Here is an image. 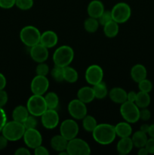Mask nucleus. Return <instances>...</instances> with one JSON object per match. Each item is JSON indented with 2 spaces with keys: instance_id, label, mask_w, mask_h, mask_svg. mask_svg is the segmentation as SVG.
<instances>
[{
  "instance_id": "30",
  "label": "nucleus",
  "mask_w": 154,
  "mask_h": 155,
  "mask_svg": "<svg viewBox=\"0 0 154 155\" xmlns=\"http://www.w3.org/2000/svg\"><path fill=\"white\" fill-rule=\"evenodd\" d=\"M48 109H56L59 104V98L55 92H48L44 97Z\"/></svg>"
},
{
  "instance_id": "38",
  "label": "nucleus",
  "mask_w": 154,
  "mask_h": 155,
  "mask_svg": "<svg viewBox=\"0 0 154 155\" xmlns=\"http://www.w3.org/2000/svg\"><path fill=\"white\" fill-rule=\"evenodd\" d=\"M36 72L37 75L40 76H45L46 77L47 74L49 72V68H48V65L46 64H45L44 62L42 63H39V64L37 65L36 68Z\"/></svg>"
},
{
  "instance_id": "26",
  "label": "nucleus",
  "mask_w": 154,
  "mask_h": 155,
  "mask_svg": "<svg viewBox=\"0 0 154 155\" xmlns=\"http://www.w3.org/2000/svg\"><path fill=\"white\" fill-rule=\"evenodd\" d=\"M150 101L151 98L149 93L140 91V92L137 93V96H136L134 103L137 104V106L139 108L141 109L147 107L149 105V104H150Z\"/></svg>"
},
{
  "instance_id": "40",
  "label": "nucleus",
  "mask_w": 154,
  "mask_h": 155,
  "mask_svg": "<svg viewBox=\"0 0 154 155\" xmlns=\"http://www.w3.org/2000/svg\"><path fill=\"white\" fill-rule=\"evenodd\" d=\"M151 117V113L149 110H148L147 107L145 108H141L140 110V119L143 121H147L150 119Z\"/></svg>"
},
{
  "instance_id": "15",
  "label": "nucleus",
  "mask_w": 154,
  "mask_h": 155,
  "mask_svg": "<svg viewBox=\"0 0 154 155\" xmlns=\"http://www.w3.org/2000/svg\"><path fill=\"white\" fill-rule=\"evenodd\" d=\"M30 54L34 61L37 63H42L48 59V48L45 47L43 45L38 43L31 47Z\"/></svg>"
},
{
  "instance_id": "14",
  "label": "nucleus",
  "mask_w": 154,
  "mask_h": 155,
  "mask_svg": "<svg viewBox=\"0 0 154 155\" xmlns=\"http://www.w3.org/2000/svg\"><path fill=\"white\" fill-rule=\"evenodd\" d=\"M42 124L45 128L52 130L59 124V115L55 109H47L41 116Z\"/></svg>"
},
{
  "instance_id": "24",
  "label": "nucleus",
  "mask_w": 154,
  "mask_h": 155,
  "mask_svg": "<svg viewBox=\"0 0 154 155\" xmlns=\"http://www.w3.org/2000/svg\"><path fill=\"white\" fill-rule=\"evenodd\" d=\"M29 114H30V113H29L27 107L19 105L17 106L14 109L13 112H12V118H13L14 120L23 124L27 118V117L29 116Z\"/></svg>"
},
{
  "instance_id": "23",
  "label": "nucleus",
  "mask_w": 154,
  "mask_h": 155,
  "mask_svg": "<svg viewBox=\"0 0 154 155\" xmlns=\"http://www.w3.org/2000/svg\"><path fill=\"white\" fill-rule=\"evenodd\" d=\"M115 130L116 136L120 138L130 137L132 133V128L128 122H121L117 124L115 126Z\"/></svg>"
},
{
  "instance_id": "11",
  "label": "nucleus",
  "mask_w": 154,
  "mask_h": 155,
  "mask_svg": "<svg viewBox=\"0 0 154 155\" xmlns=\"http://www.w3.org/2000/svg\"><path fill=\"white\" fill-rule=\"evenodd\" d=\"M85 80L90 85L95 86L103 81L104 71L98 64H92L87 68L85 71Z\"/></svg>"
},
{
  "instance_id": "47",
  "label": "nucleus",
  "mask_w": 154,
  "mask_h": 155,
  "mask_svg": "<svg viewBox=\"0 0 154 155\" xmlns=\"http://www.w3.org/2000/svg\"><path fill=\"white\" fill-rule=\"evenodd\" d=\"M136 96H137V93L134 91L129 92L127 94V101H131V102H134L136 99Z\"/></svg>"
},
{
  "instance_id": "34",
  "label": "nucleus",
  "mask_w": 154,
  "mask_h": 155,
  "mask_svg": "<svg viewBox=\"0 0 154 155\" xmlns=\"http://www.w3.org/2000/svg\"><path fill=\"white\" fill-rule=\"evenodd\" d=\"M138 83V88L140 91L144 92H150L152 89V83L150 80H147L146 78L143 79L141 81H140Z\"/></svg>"
},
{
  "instance_id": "51",
  "label": "nucleus",
  "mask_w": 154,
  "mask_h": 155,
  "mask_svg": "<svg viewBox=\"0 0 154 155\" xmlns=\"http://www.w3.org/2000/svg\"><path fill=\"white\" fill-rule=\"evenodd\" d=\"M149 128V125H148V124H143V125H141V127H140V130H141L142 132H143V133L147 134Z\"/></svg>"
},
{
  "instance_id": "6",
  "label": "nucleus",
  "mask_w": 154,
  "mask_h": 155,
  "mask_svg": "<svg viewBox=\"0 0 154 155\" xmlns=\"http://www.w3.org/2000/svg\"><path fill=\"white\" fill-rule=\"evenodd\" d=\"M41 33L39 30L33 26H26L20 33V38L23 43L31 48L33 45L39 43Z\"/></svg>"
},
{
  "instance_id": "46",
  "label": "nucleus",
  "mask_w": 154,
  "mask_h": 155,
  "mask_svg": "<svg viewBox=\"0 0 154 155\" xmlns=\"http://www.w3.org/2000/svg\"><path fill=\"white\" fill-rule=\"evenodd\" d=\"M8 140L4 136H0V151L5 149L8 145Z\"/></svg>"
},
{
  "instance_id": "2",
  "label": "nucleus",
  "mask_w": 154,
  "mask_h": 155,
  "mask_svg": "<svg viewBox=\"0 0 154 155\" xmlns=\"http://www.w3.org/2000/svg\"><path fill=\"white\" fill-rule=\"evenodd\" d=\"M25 131L26 128L22 123L13 120L12 121L6 123L2 130V133L8 141L15 142L23 138Z\"/></svg>"
},
{
  "instance_id": "8",
  "label": "nucleus",
  "mask_w": 154,
  "mask_h": 155,
  "mask_svg": "<svg viewBox=\"0 0 154 155\" xmlns=\"http://www.w3.org/2000/svg\"><path fill=\"white\" fill-rule=\"evenodd\" d=\"M66 151L69 155H88L91 148L85 141L75 137L68 141Z\"/></svg>"
},
{
  "instance_id": "3",
  "label": "nucleus",
  "mask_w": 154,
  "mask_h": 155,
  "mask_svg": "<svg viewBox=\"0 0 154 155\" xmlns=\"http://www.w3.org/2000/svg\"><path fill=\"white\" fill-rule=\"evenodd\" d=\"M74 58L73 49L69 45H61L55 50L53 54L54 65L65 68L69 66Z\"/></svg>"
},
{
  "instance_id": "45",
  "label": "nucleus",
  "mask_w": 154,
  "mask_h": 155,
  "mask_svg": "<svg viewBox=\"0 0 154 155\" xmlns=\"http://www.w3.org/2000/svg\"><path fill=\"white\" fill-rule=\"evenodd\" d=\"M15 155H30V151L26 148H20L14 152Z\"/></svg>"
},
{
  "instance_id": "10",
  "label": "nucleus",
  "mask_w": 154,
  "mask_h": 155,
  "mask_svg": "<svg viewBox=\"0 0 154 155\" xmlns=\"http://www.w3.org/2000/svg\"><path fill=\"white\" fill-rule=\"evenodd\" d=\"M68 111L70 116L75 120H82L87 115L85 104L79 99H73L68 104Z\"/></svg>"
},
{
  "instance_id": "42",
  "label": "nucleus",
  "mask_w": 154,
  "mask_h": 155,
  "mask_svg": "<svg viewBox=\"0 0 154 155\" xmlns=\"http://www.w3.org/2000/svg\"><path fill=\"white\" fill-rule=\"evenodd\" d=\"M145 148L147 150L149 154H154V138H149L146 141V143L145 145Z\"/></svg>"
},
{
  "instance_id": "31",
  "label": "nucleus",
  "mask_w": 154,
  "mask_h": 155,
  "mask_svg": "<svg viewBox=\"0 0 154 155\" xmlns=\"http://www.w3.org/2000/svg\"><path fill=\"white\" fill-rule=\"evenodd\" d=\"M99 25L100 24L98 22V20L97 18H91V17L87 18L84 22L85 30L91 33L96 32L99 27Z\"/></svg>"
},
{
  "instance_id": "33",
  "label": "nucleus",
  "mask_w": 154,
  "mask_h": 155,
  "mask_svg": "<svg viewBox=\"0 0 154 155\" xmlns=\"http://www.w3.org/2000/svg\"><path fill=\"white\" fill-rule=\"evenodd\" d=\"M51 75L55 81L60 83L64 80L63 78V68L54 65L53 69L51 71Z\"/></svg>"
},
{
  "instance_id": "28",
  "label": "nucleus",
  "mask_w": 154,
  "mask_h": 155,
  "mask_svg": "<svg viewBox=\"0 0 154 155\" xmlns=\"http://www.w3.org/2000/svg\"><path fill=\"white\" fill-rule=\"evenodd\" d=\"M78 73L74 68L69 66L63 68V78L65 81L69 83H74L78 80Z\"/></svg>"
},
{
  "instance_id": "17",
  "label": "nucleus",
  "mask_w": 154,
  "mask_h": 155,
  "mask_svg": "<svg viewBox=\"0 0 154 155\" xmlns=\"http://www.w3.org/2000/svg\"><path fill=\"white\" fill-rule=\"evenodd\" d=\"M104 12V6L102 2L100 0H93L88 4L87 12L89 17L98 19Z\"/></svg>"
},
{
  "instance_id": "39",
  "label": "nucleus",
  "mask_w": 154,
  "mask_h": 155,
  "mask_svg": "<svg viewBox=\"0 0 154 155\" xmlns=\"http://www.w3.org/2000/svg\"><path fill=\"white\" fill-rule=\"evenodd\" d=\"M16 0H0V8L5 9L11 8L15 5Z\"/></svg>"
},
{
  "instance_id": "20",
  "label": "nucleus",
  "mask_w": 154,
  "mask_h": 155,
  "mask_svg": "<svg viewBox=\"0 0 154 155\" xmlns=\"http://www.w3.org/2000/svg\"><path fill=\"white\" fill-rule=\"evenodd\" d=\"M95 98L93 88H91L89 86H84V87L80 88L77 92V98L84 102L85 104L91 102L95 99Z\"/></svg>"
},
{
  "instance_id": "4",
  "label": "nucleus",
  "mask_w": 154,
  "mask_h": 155,
  "mask_svg": "<svg viewBox=\"0 0 154 155\" xmlns=\"http://www.w3.org/2000/svg\"><path fill=\"white\" fill-rule=\"evenodd\" d=\"M120 114L129 124H134L140 120V108L134 102L126 101L121 104Z\"/></svg>"
},
{
  "instance_id": "36",
  "label": "nucleus",
  "mask_w": 154,
  "mask_h": 155,
  "mask_svg": "<svg viewBox=\"0 0 154 155\" xmlns=\"http://www.w3.org/2000/svg\"><path fill=\"white\" fill-rule=\"evenodd\" d=\"M98 22L101 25L104 26L106 24H107L108 22L111 21L113 20V18H112V14L111 11H105L103 12L102 15L98 18Z\"/></svg>"
},
{
  "instance_id": "27",
  "label": "nucleus",
  "mask_w": 154,
  "mask_h": 155,
  "mask_svg": "<svg viewBox=\"0 0 154 155\" xmlns=\"http://www.w3.org/2000/svg\"><path fill=\"white\" fill-rule=\"evenodd\" d=\"M104 33L106 36L113 38L117 36L119 33V24L112 20L104 26Z\"/></svg>"
},
{
  "instance_id": "41",
  "label": "nucleus",
  "mask_w": 154,
  "mask_h": 155,
  "mask_svg": "<svg viewBox=\"0 0 154 155\" xmlns=\"http://www.w3.org/2000/svg\"><path fill=\"white\" fill-rule=\"evenodd\" d=\"M7 123V115L2 107H0V132Z\"/></svg>"
},
{
  "instance_id": "16",
  "label": "nucleus",
  "mask_w": 154,
  "mask_h": 155,
  "mask_svg": "<svg viewBox=\"0 0 154 155\" xmlns=\"http://www.w3.org/2000/svg\"><path fill=\"white\" fill-rule=\"evenodd\" d=\"M57 41H58V37L55 32L52 30H47L41 34L39 43L43 45L46 48H50L55 46L57 43Z\"/></svg>"
},
{
  "instance_id": "5",
  "label": "nucleus",
  "mask_w": 154,
  "mask_h": 155,
  "mask_svg": "<svg viewBox=\"0 0 154 155\" xmlns=\"http://www.w3.org/2000/svg\"><path fill=\"white\" fill-rule=\"evenodd\" d=\"M27 110L33 116L41 117L48 109L45 98L42 95H33L27 101Z\"/></svg>"
},
{
  "instance_id": "7",
  "label": "nucleus",
  "mask_w": 154,
  "mask_h": 155,
  "mask_svg": "<svg viewBox=\"0 0 154 155\" xmlns=\"http://www.w3.org/2000/svg\"><path fill=\"white\" fill-rule=\"evenodd\" d=\"M112 18L118 24H123L129 20L131 15V7L125 2H119L111 10Z\"/></svg>"
},
{
  "instance_id": "32",
  "label": "nucleus",
  "mask_w": 154,
  "mask_h": 155,
  "mask_svg": "<svg viewBox=\"0 0 154 155\" xmlns=\"http://www.w3.org/2000/svg\"><path fill=\"white\" fill-rule=\"evenodd\" d=\"M98 125L97 120L94 117L90 116V115H86L82 119V126L85 130L87 132L92 133L95 127Z\"/></svg>"
},
{
  "instance_id": "29",
  "label": "nucleus",
  "mask_w": 154,
  "mask_h": 155,
  "mask_svg": "<svg viewBox=\"0 0 154 155\" xmlns=\"http://www.w3.org/2000/svg\"><path fill=\"white\" fill-rule=\"evenodd\" d=\"M93 90L95 98L98 99H103L107 96V93H108L107 85L103 81L95 85L93 87Z\"/></svg>"
},
{
  "instance_id": "21",
  "label": "nucleus",
  "mask_w": 154,
  "mask_h": 155,
  "mask_svg": "<svg viewBox=\"0 0 154 155\" xmlns=\"http://www.w3.org/2000/svg\"><path fill=\"white\" fill-rule=\"evenodd\" d=\"M133 147H134V145H133L131 138H121L116 145V150L119 154L125 155L131 152Z\"/></svg>"
},
{
  "instance_id": "44",
  "label": "nucleus",
  "mask_w": 154,
  "mask_h": 155,
  "mask_svg": "<svg viewBox=\"0 0 154 155\" xmlns=\"http://www.w3.org/2000/svg\"><path fill=\"white\" fill-rule=\"evenodd\" d=\"M34 154L35 155H48L49 154V151L47 150L46 148H45V147L42 146V145H41L35 148Z\"/></svg>"
},
{
  "instance_id": "18",
  "label": "nucleus",
  "mask_w": 154,
  "mask_h": 155,
  "mask_svg": "<svg viewBox=\"0 0 154 155\" xmlns=\"http://www.w3.org/2000/svg\"><path fill=\"white\" fill-rule=\"evenodd\" d=\"M127 92L122 88L115 87L109 92V97L112 101L116 104H122L127 101Z\"/></svg>"
},
{
  "instance_id": "37",
  "label": "nucleus",
  "mask_w": 154,
  "mask_h": 155,
  "mask_svg": "<svg viewBox=\"0 0 154 155\" xmlns=\"http://www.w3.org/2000/svg\"><path fill=\"white\" fill-rule=\"evenodd\" d=\"M23 124H24L26 130H27V129L36 128V125H37V120L36 119V117L30 114L27 117V118L23 123Z\"/></svg>"
},
{
  "instance_id": "50",
  "label": "nucleus",
  "mask_w": 154,
  "mask_h": 155,
  "mask_svg": "<svg viewBox=\"0 0 154 155\" xmlns=\"http://www.w3.org/2000/svg\"><path fill=\"white\" fill-rule=\"evenodd\" d=\"M147 135H149V137L154 138V124H152V125L149 126Z\"/></svg>"
},
{
  "instance_id": "25",
  "label": "nucleus",
  "mask_w": 154,
  "mask_h": 155,
  "mask_svg": "<svg viewBox=\"0 0 154 155\" xmlns=\"http://www.w3.org/2000/svg\"><path fill=\"white\" fill-rule=\"evenodd\" d=\"M147 139V134L143 133V132H142L141 130L135 132V133L132 135V136H131V140H132L133 145H134V146L135 147V148H137L144 147L145 145H146Z\"/></svg>"
},
{
  "instance_id": "9",
  "label": "nucleus",
  "mask_w": 154,
  "mask_h": 155,
  "mask_svg": "<svg viewBox=\"0 0 154 155\" xmlns=\"http://www.w3.org/2000/svg\"><path fill=\"white\" fill-rule=\"evenodd\" d=\"M60 133L68 141L74 139L79 133V126L74 120H65L60 127Z\"/></svg>"
},
{
  "instance_id": "49",
  "label": "nucleus",
  "mask_w": 154,
  "mask_h": 155,
  "mask_svg": "<svg viewBox=\"0 0 154 155\" xmlns=\"http://www.w3.org/2000/svg\"><path fill=\"white\" fill-rule=\"evenodd\" d=\"M138 151H137V154L138 155H147L149 153H148L146 148L144 147H142V148H138Z\"/></svg>"
},
{
  "instance_id": "1",
  "label": "nucleus",
  "mask_w": 154,
  "mask_h": 155,
  "mask_svg": "<svg viewBox=\"0 0 154 155\" xmlns=\"http://www.w3.org/2000/svg\"><path fill=\"white\" fill-rule=\"evenodd\" d=\"M92 136L95 142L100 145H110L116 139L115 127L108 124H98L92 131Z\"/></svg>"
},
{
  "instance_id": "13",
  "label": "nucleus",
  "mask_w": 154,
  "mask_h": 155,
  "mask_svg": "<svg viewBox=\"0 0 154 155\" xmlns=\"http://www.w3.org/2000/svg\"><path fill=\"white\" fill-rule=\"evenodd\" d=\"M49 87V81L45 76L36 75L33 79L30 85L33 95H42L47 92Z\"/></svg>"
},
{
  "instance_id": "48",
  "label": "nucleus",
  "mask_w": 154,
  "mask_h": 155,
  "mask_svg": "<svg viewBox=\"0 0 154 155\" xmlns=\"http://www.w3.org/2000/svg\"><path fill=\"white\" fill-rule=\"evenodd\" d=\"M6 86V78L2 73H0V90L4 89Z\"/></svg>"
},
{
  "instance_id": "12",
  "label": "nucleus",
  "mask_w": 154,
  "mask_h": 155,
  "mask_svg": "<svg viewBox=\"0 0 154 155\" xmlns=\"http://www.w3.org/2000/svg\"><path fill=\"white\" fill-rule=\"evenodd\" d=\"M23 138H24V141L26 145L32 149H35L36 147L42 145V135L35 128L26 130Z\"/></svg>"
},
{
  "instance_id": "19",
  "label": "nucleus",
  "mask_w": 154,
  "mask_h": 155,
  "mask_svg": "<svg viewBox=\"0 0 154 155\" xmlns=\"http://www.w3.org/2000/svg\"><path fill=\"white\" fill-rule=\"evenodd\" d=\"M146 76H147V71L143 64H137L131 68V77L136 83H139L142 80L146 78Z\"/></svg>"
},
{
  "instance_id": "35",
  "label": "nucleus",
  "mask_w": 154,
  "mask_h": 155,
  "mask_svg": "<svg viewBox=\"0 0 154 155\" xmlns=\"http://www.w3.org/2000/svg\"><path fill=\"white\" fill-rule=\"evenodd\" d=\"M15 5L21 10H29L33 7V0H16Z\"/></svg>"
},
{
  "instance_id": "22",
  "label": "nucleus",
  "mask_w": 154,
  "mask_h": 155,
  "mask_svg": "<svg viewBox=\"0 0 154 155\" xmlns=\"http://www.w3.org/2000/svg\"><path fill=\"white\" fill-rule=\"evenodd\" d=\"M50 144H51V147L54 151L60 152V151H66L68 145V140L60 134L54 136L51 139Z\"/></svg>"
},
{
  "instance_id": "43",
  "label": "nucleus",
  "mask_w": 154,
  "mask_h": 155,
  "mask_svg": "<svg viewBox=\"0 0 154 155\" xmlns=\"http://www.w3.org/2000/svg\"><path fill=\"white\" fill-rule=\"evenodd\" d=\"M8 100V94L4 89H1L0 90V107H2L3 106L5 105Z\"/></svg>"
}]
</instances>
